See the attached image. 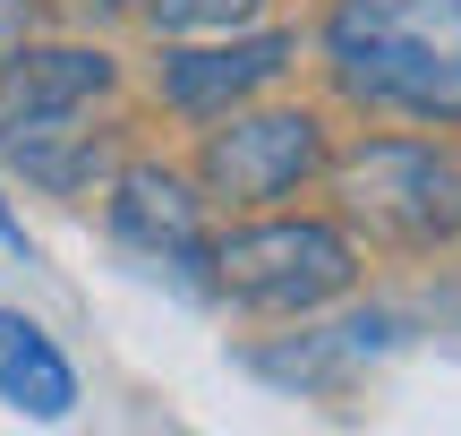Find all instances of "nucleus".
Segmentation results:
<instances>
[{
	"mask_svg": "<svg viewBox=\"0 0 461 436\" xmlns=\"http://www.w3.org/2000/svg\"><path fill=\"white\" fill-rule=\"evenodd\" d=\"M316 51L350 112L461 129V0H333Z\"/></svg>",
	"mask_w": 461,
	"mask_h": 436,
	"instance_id": "obj_1",
	"label": "nucleus"
},
{
	"mask_svg": "<svg viewBox=\"0 0 461 436\" xmlns=\"http://www.w3.org/2000/svg\"><path fill=\"white\" fill-rule=\"evenodd\" d=\"M316 180L333 188V214L350 240L428 257L461 240V146L445 137H359L325 154Z\"/></svg>",
	"mask_w": 461,
	"mask_h": 436,
	"instance_id": "obj_2",
	"label": "nucleus"
},
{
	"mask_svg": "<svg viewBox=\"0 0 461 436\" xmlns=\"http://www.w3.org/2000/svg\"><path fill=\"white\" fill-rule=\"evenodd\" d=\"M205 291L230 308H257V317H316V308L350 300L359 291V240L342 223L316 214H265L240 232H214L205 249Z\"/></svg>",
	"mask_w": 461,
	"mask_h": 436,
	"instance_id": "obj_3",
	"label": "nucleus"
},
{
	"mask_svg": "<svg viewBox=\"0 0 461 436\" xmlns=\"http://www.w3.org/2000/svg\"><path fill=\"white\" fill-rule=\"evenodd\" d=\"M325 120L308 112V103H265V112H222L214 129H205L197 146V188L214 205H240V214H257V205H282L299 197V188L325 171Z\"/></svg>",
	"mask_w": 461,
	"mask_h": 436,
	"instance_id": "obj_4",
	"label": "nucleus"
},
{
	"mask_svg": "<svg viewBox=\"0 0 461 436\" xmlns=\"http://www.w3.org/2000/svg\"><path fill=\"white\" fill-rule=\"evenodd\" d=\"M103 188H112V240L120 249L146 274H171V283L205 291V249H214V232H205V188H188L180 171H163V163H120Z\"/></svg>",
	"mask_w": 461,
	"mask_h": 436,
	"instance_id": "obj_5",
	"label": "nucleus"
},
{
	"mask_svg": "<svg viewBox=\"0 0 461 436\" xmlns=\"http://www.w3.org/2000/svg\"><path fill=\"white\" fill-rule=\"evenodd\" d=\"M112 86H120V60L103 43H34L26 34L17 51H0V146L86 120Z\"/></svg>",
	"mask_w": 461,
	"mask_h": 436,
	"instance_id": "obj_6",
	"label": "nucleus"
},
{
	"mask_svg": "<svg viewBox=\"0 0 461 436\" xmlns=\"http://www.w3.org/2000/svg\"><path fill=\"white\" fill-rule=\"evenodd\" d=\"M291 60H299V34H214V43H180V51H163L154 60V95L171 103L180 120H222V112H240V103H257L274 77H291Z\"/></svg>",
	"mask_w": 461,
	"mask_h": 436,
	"instance_id": "obj_7",
	"label": "nucleus"
},
{
	"mask_svg": "<svg viewBox=\"0 0 461 436\" xmlns=\"http://www.w3.org/2000/svg\"><path fill=\"white\" fill-rule=\"evenodd\" d=\"M0 403H9L17 420H43V428L77 411V368H68V351L34 317H17V308H0Z\"/></svg>",
	"mask_w": 461,
	"mask_h": 436,
	"instance_id": "obj_8",
	"label": "nucleus"
},
{
	"mask_svg": "<svg viewBox=\"0 0 461 436\" xmlns=\"http://www.w3.org/2000/svg\"><path fill=\"white\" fill-rule=\"evenodd\" d=\"M26 180H43L51 197H95L103 180L120 171V146L103 129H86V120H60V129H34V137H17V146H0Z\"/></svg>",
	"mask_w": 461,
	"mask_h": 436,
	"instance_id": "obj_9",
	"label": "nucleus"
},
{
	"mask_svg": "<svg viewBox=\"0 0 461 436\" xmlns=\"http://www.w3.org/2000/svg\"><path fill=\"white\" fill-rule=\"evenodd\" d=\"M265 0H146V26L154 34H230L248 26Z\"/></svg>",
	"mask_w": 461,
	"mask_h": 436,
	"instance_id": "obj_10",
	"label": "nucleus"
},
{
	"mask_svg": "<svg viewBox=\"0 0 461 436\" xmlns=\"http://www.w3.org/2000/svg\"><path fill=\"white\" fill-rule=\"evenodd\" d=\"M34 34V0H0V51H17Z\"/></svg>",
	"mask_w": 461,
	"mask_h": 436,
	"instance_id": "obj_11",
	"label": "nucleus"
}]
</instances>
